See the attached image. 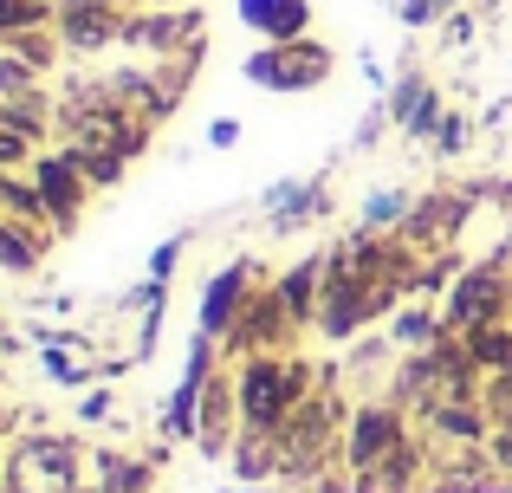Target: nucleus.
I'll return each mask as SVG.
<instances>
[{"label":"nucleus","mask_w":512,"mask_h":493,"mask_svg":"<svg viewBox=\"0 0 512 493\" xmlns=\"http://www.w3.org/2000/svg\"><path fill=\"white\" fill-rule=\"evenodd\" d=\"M396 117H402V130H415V137H428V130H435V91L428 85H402L396 91Z\"/></svg>","instance_id":"9b49d317"},{"label":"nucleus","mask_w":512,"mask_h":493,"mask_svg":"<svg viewBox=\"0 0 512 493\" xmlns=\"http://www.w3.org/2000/svg\"><path fill=\"white\" fill-rule=\"evenodd\" d=\"M389 221H409V195L402 189H383L363 202V228H389Z\"/></svg>","instance_id":"ddd939ff"},{"label":"nucleus","mask_w":512,"mask_h":493,"mask_svg":"<svg viewBox=\"0 0 512 493\" xmlns=\"http://www.w3.org/2000/svg\"><path fill=\"white\" fill-rule=\"evenodd\" d=\"M506 266H512V234H506Z\"/></svg>","instance_id":"aec40b11"},{"label":"nucleus","mask_w":512,"mask_h":493,"mask_svg":"<svg viewBox=\"0 0 512 493\" xmlns=\"http://www.w3.org/2000/svg\"><path fill=\"white\" fill-rule=\"evenodd\" d=\"M402 442H409V435H402V416H396L389 403L357 409V416H350V435H344V461H350V474H376Z\"/></svg>","instance_id":"20e7f679"},{"label":"nucleus","mask_w":512,"mask_h":493,"mask_svg":"<svg viewBox=\"0 0 512 493\" xmlns=\"http://www.w3.org/2000/svg\"><path fill=\"white\" fill-rule=\"evenodd\" d=\"M26 156V130H13L7 117H0V163H20Z\"/></svg>","instance_id":"f3484780"},{"label":"nucleus","mask_w":512,"mask_h":493,"mask_svg":"<svg viewBox=\"0 0 512 493\" xmlns=\"http://www.w3.org/2000/svg\"><path fill=\"white\" fill-rule=\"evenodd\" d=\"M65 39L72 46H104V39L117 33V20H111V7H65Z\"/></svg>","instance_id":"9d476101"},{"label":"nucleus","mask_w":512,"mask_h":493,"mask_svg":"<svg viewBox=\"0 0 512 493\" xmlns=\"http://www.w3.org/2000/svg\"><path fill=\"white\" fill-rule=\"evenodd\" d=\"M467 357L474 364H493V370H512V331H500V325H487V331H467Z\"/></svg>","instance_id":"f8f14e48"},{"label":"nucleus","mask_w":512,"mask_h":493,"mask_svg":"<svg viewBox=\"0 0 512 493\" xmlns=\"http://www.w3.org/2000/svg\"><path fill=\"white\" fill-rule=\"evenodd\" d=\"M325 273H331V266H318V260H305V266H292V273H286V279H279V292H273V299H279V305H286V318H292V325H305V318H318V305H312V292H318V286H325Z\"/></svg>","instance_id":"1a4fd4ad"},{"label":"nucleus","mask_w":512,"mask_h":493,"mask_svg":"<svg viewBox=\"0 0 512 493\" xmlns=\"http://www.w3.org/2000/svg\"><path fill=\"white\" fill-rule=\"evenodd\" d=\"M240 292H247V266H227V273L208 279V292H201V331L208 338L240 325Z\"/></svg>","instance_id":"0eeeda50"},{"label":"nucleus","mask_w":512,"mask_h":493,"mask_svg":"<svg viewBox=\"0 0 512 493\" xmlns=\"http://www.w3.org/2000/svg\"><path fill=\"white\" fill-rule=\"evenodd\" d=\"M0 266L7 273H33V241L20 228H0Z\"/></svg>","instance_id":"4468645a"},{"label":"nucleus","mask_w":512,"mask_h":493,"mask_svg":"<svg viewBox=\"0 0 512 493\" xmlns=\"http://www.w3.org/2000/svg\"><path fill=\"white\" fill-rule=\"evenodd\" d=\"M325 72H331L325 46H305V39H292V46H273V52H260V59H247V78H253V85H273V91H305V85H318Z\"/></svg>","instance_id":"39448f33"},{"label":"nucleus","mask_w":512,"mask_h":493,"mask_svg":"<svg viewBox=\"0 0 512 493\" xmlns=\"http://www.w3.org/2000/svg\"><path fill=\"white\" fill-rule=\"evenodd\" d=\"M506 305H512V273H506V253L500 260H480L474 273H461V286H454V299H448V331H487V325H500L506 318Z\"/></svg>","instance_id":"7ed1b4c3"},{"label":"nucleus","mask_w":512,"mask_h":493,"mask_svg":"<svg viewBox=\"0 0 512 493\" xmlns=\"http://www.w3.org/2000/svg\"><path fill=\"white\" fill-rule=\"evenodd\" d=\"M396 338L402 344H435V318H428V312H402L396 318Z\"/></svg>","instance_id":"dca6fc26"},{"label":"nucleus","mask_w":512,"mask_h":493,"mask_svg":"<svg viewBox=\"0 0 512 493\" xmlns=\"http://www.w3.org/2000/svg\"><path fill=\"white\" fill-rule=\"evenodd\" d=\"M85 169H78V156H46V163H39V182L33 189L46 195V215H59V228L65 221L78 215V195H85Z\"/></svg>","instance_id":"423d86ee"},{"label":"nucleus","mask_w":512,"mask_h":493,"mask_svg":"<svg viewBox=\"0 0 512 493\" xmlns=\"http://www.w3.org/2000/svg\"><path fill=\"white\" fill-rule=\"evenodd\" d=\"M234 137H240V124H234V117H221V124H208V143H214V150H227Z\"/></svg>","instance_id":"a211bd4d"},{"label":"nucleus","mask_w":512,"mask_h":493,"mask_svg":"<svg viewBox=\"0 0 512 493\" xmlns=\"http://www.w3.org/2000/svg\"><path fill=\"white\" fill-rule=\"evenodd\" d=\"M234 396H240V422L273 435L279 422H286L292 409L312 396V370H305L299 357H253V364L240 370Z\"/></svg>","instance_id":"f257e3e1"},{"label":"nucleus","mask_w":512,"mask_h":493,"mask_svg":"<svg viewBox=\"0 0 512 493\" xmlns=\"http://www.w3.org/2000/svg\"><path fill=\"white\" fill-rule=\"evenodd\" d=\"M0 493H85V455L65 435H26L0 461Z\"/></svg>","instance_id":"f03ea898"},{"label":"nucleus","mask_w":512,"mask_h":493,"mask_svg":"<svg viewBox=\"0 0 512 493\" xmlns=\"http://www.w3.org/2000/svg\"><path fill=\"white\" fill-rule=\"evenodd\" d=\"M240 20H247L253 33L279 39V46H292V39L305 33V20H312V7H305V0H240Z\"/></svg>","instance_id":"6e6552de"},{"label":"nucleus","mask_w":512,"mask_h":493,"mask_svg":"<svg viewBox=\"0 0 512 493\" xmlns=\"http://www.w3.org/2000/svg\"><path fill=\"white\" fill-rule=\"evenodd\" d=\"M46 13L33 7V0H0V33H26V26H39Z\"/></svg>","instance_id":"2eb2a0df"},{"label":"nucleus","mask_w":512,"mask_h":493,"mask_svg":"<svg viewBox=\"0 0 512 493\" xmlns=\"http://www.w3.org/2000/svg\"><path fill=\"white\" fill-rule=\"evenodd\" d=\"M402 20H409V26H422V20H435V0H402Z\"/></svg>","instance_id":"6ab92c4d"}]
</instances>
